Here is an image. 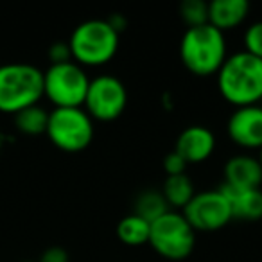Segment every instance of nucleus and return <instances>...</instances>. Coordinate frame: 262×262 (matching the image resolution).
Segmentation results:
<instances>
[{"label": "nucleus", "mask_w": 262, "mask_h": 262, "mask_svg": "<svg viewBox=\"0 0 262 262\" xmlns=\"http://www.w3.org/2000/svg\"><path fill=\"white\" fill-rule=\"evenodd\" d=\"M226 51L225 33L210 24L190 27L180 40V58L190 74L200 77L215 76L225 63Z\"/></svg>", "instance_id": "2"}, {"label": "nucleus", "mask_w": 262, "mask_h": 262, "mask_svg": "<svg viewBox=\"0 0 262 262\" xmlns=\"http://www.w3.org/2000/svg\"><path fill=\"white\" fill-rule=\"evenodd\" d=\"M258 162H260V165H262V147H260V149H258Z\"/></svg>", "instance_id": "25"}, {"label": "nucleus", "mask_w": 262, "mask_h": 262, "mask_svg": "<svg viewBox=\"0 0 262 262\" xmlns=\"http://www.w3.org/2000/svg\"><path fill=\"white\" fill-rule=\"evenodd\" d=\"M108 20V24L110 26L113 27V29L117 31V33H122L124 29H126V26H127V20L124 18V15H119V13H117V15H112L110 16V18H106Z\"/></svg>", "instance_id": "24"}, {"label": "nucleus", "mask_w": 262, "mask_h": 262, "mask_svg": "<svg viewBox=\"0 0 262 262\" xmlns=\"http://www.w3.org/2000/svg\"><path fill=\"white\" fill-rule=\"evenodd\" d=\"M180 16L187 29L208 24V2L205 0H185L180 4Z\"/></svg>", "instance_id": "19"}, {"label": "nucleus", "mask_w": 262, "mask_h": 262, "mask_svg": "<svg viewBox=\"0 0 262 262\" xmlns=\"http://www.w3.org/2000/svg\"><path fill=\"white\" fill-rule=\"evenodd\" d=\"M226 133L235 146L253 151L262 147V106H241L232 112L226 122Z\"/></svg>", "instance_id": "10"}, {"label": "nucleus", "mask_w": 262, "mask_h": 262, "mask_svg": "<svg viewBox=\"0 0 262 262\" xmlns=\"http://www.w3.org/2000/svg\"><path fill=\"white\" fill-rule=\"evenodd\" d=\"M126 106L127 90L119 77L101 74L90 79L83 108L92 117V120L113 122L122 115Z\"/></svg>", "instance_id": "8"}, {"label": "nucleus", "mask_w": 262, "mask_h": 262, "mask_svg": "<svg viewBox=\"0 0 262 262\" xmlns=\"http://www.w3.org/2000/svg\"><path fill=\"white\" fill-rule=\"evenodd\" d=\"M187 167H189V164H187L185 160H183L182 157H180L178 153H176L174 149L171 151V153L165 155L164 158V171L167 176H176V174H185Z\"/></svg>", "instance_id": "21"}, {"label": "nucleus", "mask_w": 262, "mask_h": 262, "mask_svg": "<svg viewBox=\"0 0 262 262\" xmlns=\"http://www.w3.org/2000/svg\"><path fill=\"white\" fill-rule=\"evenodd\" d=\"M90 77L76 61L51 65L43 72V97L54 108H83Z\"/></svg>", "instance_id": "6"}, {"label": "nucleus", "mask_w": 262, "mask_h": 262, "mask_svg": "<svg viewBox=\"0 0 262 262\" xmlns=\"http://www.w3.org/2000/svg\"><path fill=\"white\" fill-rule=\"evenodd\" d=\"M215 149V137L207 126L194 124L182 131L176 139L174 151L187 164H201L212 157Z\"/></svg>", "instance_id": "11"}, {"label": "nucleus", "mask_w": 262, "mask_h": 262, "mask_svg": "<svg viewBox=\"0 0 262 262\" xmlns=\"http://www.w3.org/2000/svg\"><path fill=\"white\" fill-rule=\"evenodd\" d=\"M194 232H215L232 221V208L221 189L196 192L182 210Z\"/></svg>", "instance_id": "9"}, {"label": "nucleus", "mask_w": 262, "mask_h": 262, "mask_svg": "<svg viewBox=\"0 0 262 262\" xmlns=\"http://www.w3.org/2000/svg\"><path fill=\"white\" fill-rule=\"evenodd\" d=\"M49 59H51V65L74 61L72 52H70V47H69V41H54V43L49 47Z\"/></svg>", "instance_id": "22"}, {"label": "nucleus", "mask_w": 262, "mask_h": 262, "mask_svg": "<svg viewBox=\"0 0 262 262\" xmlns=\"http://www.w3.org/2000/svg\"><path fill=\"white\" fill-rule=\"evenodd\" d=\"M149 244L162 258L183 260L194 251L196 232L182 212L169 210L151 223Z\"/></svg>", "instance_id": "7"}, {"label": "nucleus", "mask_w": 262, "mask_h": 262, "mask_svg": "<svg viewBox=\"0 0 262 262\" xmlns=\"http://www.w3.org/2000/svg\"><path fill=\"white\" fill-rule=\"evenodd\" d=\"M250 4L246 0H212L208 2V24L221 33L235 29L246 20Z\"/></svg>", "instance_id": "14"}, {"label": "nucleus", "mask_w": 262, "mask_h": 262, "mask_svg": "<svg viewBox=\"0 0 262 262\" xmlns=\"http://www.w3.org/2000/svg\"><path fill=\"white\" fill-rule=\"evenodd\" d=\"M217 76V88L226 102L235 108L260 104L262 59L244 51L228 54Z\"/></svg>", "instance_id": "1"}, {"label": "nucleus", "mask_w": 262, "mask_h": 262, "mask_svg": "<svg viewBox=\"0 0 262 262\" xmlns=\"http://www.w3.org/2000/svg\"><path fill=\"white\" fill-rule=\"evenodd\" d=\"M230 189H260L262 165L257 157L235 155L225 164V182Z\"/></svg>", "instance_id": "12"}, {"label": "nucleus", "mask_w": 262, "mask_h": 262, "mask_svg": "<svg viewBox=\"0 0 262 262\" xmlns=\"http://www.w3.org/2000/svg\"><path fill=\"white\" fill-rule=\"evenodd\" d=\"M160 192L164 194L165 201H167L171 210H176V208L183 210V208L187 207V203L194 198L196 189H194L192 180H190L185 172V174L167 176Z\"/></svg>", "instance_id": "15"}, {"label": "nucleus", "mask_w": 262, "mask_h": 262, "mask_svg": "<svg viewBox=\"0 0 262 262\" xmlns=\"http://www.w3.org/2000/svg\"><path fill=\"white\" fill-rule=\"evenodd\" d=\"M133 208H135L133 214L146 219L147 223H155L158 217H162L171 210L160 190H144V192H140L137 196Z\"/></svg>", "instance_id": "18"}, {"label": "nucleus", "mask_w": 262, "mask_h": 262, "mask_svg": "<svg viewBox=\"0 0 262 262\" xmlns=\"http://www.w3.org/2000/svg\"><path fill=\"white\" fill-rule=\"evenodd\" d=\"M45 135L58 149L65 153H79L94 140V120L84 108H54L49 112Z\"/></svg>", "instance_id": "5"}, {"label": "nucleus", "mask_w": 262, "mask_h": 262, "mask_svg": "<svg viewBox=\"0 0 262 262\" xmlns=\"http://www.w3.org/2000/svg\"><path fill=\"white\" fill-rule=\"evenodd\" d=\"M69 253L65 248L61 246H51L41 253L40 260L38 262H69Z\"/></svg>", "instance_id": "23"}, {"label": "nucleus", "mask_w": 262, "mask_h": 262, "mask_svg": "<svg viewBox=\"0 0 262 262\" xmlns=\"http://www.w3.org/2000/svg\"><path fill=\"white\" fill-rule=\"evenodd\" d=\"M232 208V217L237 221H258L262 219V190L260 189H230L219 187Z\"/></svg>", "instance_id": "13"}, {"label": "nucleus", "mask_w": 262, "mask_h": 262, "mask_svg": "<svg viewBox=\"0 0 262 262\" xmlns=\"http://www.w3.org/2000/svg\"><path fill=\"white\" fill-rule=\"evenodd\" d=\"M120 34L106 18H94L79 24L69 38L72 59L81 67H102L115 58Z\"/></svg>", "instance_id": "4"}, {"label": "nucleus", "mask_w": 262, "mask_h": 262, "mask_svg": "<svg viewBox=\"0 0 262 262\" xmlns=\"http://www.w3.org/2000/svg\"><path fill=\"white\" fill-rule=\"evenodd\" d=\"M243 45H244L243 49L244 52L262 59V20L248 26V29L244 31V36H243Z\"/></svg>", "instance_id": "20"}, {"label": "nucleus", "mask_w": 262, "mask_h": 262, "mask_svg": "<svg viewBox=\"0 0 262 262\" xmlns=\"http://www.w3.org/2000/svg\"><path fill=\"white\" fill-rule=\"evenodd\" d=\"M24 262H34V260H24Z\"/></svg>", "instance_id": "26"}, {"label": "nucleus", "mask_w": 262, "mask_h": 262, "mask_svg": "<svg viewBox=\"0 0 262 262\" xmlns=\"http://www.w3.org/2000/svg\"><path fill=\"white\" fill-rule=\"evenodd\" d=\"M43 97V72L29 63L0 65V112L16 115Z\"/></svg>", "instance_id": "3"}, {"label": "nucleus", "mask_w": 262, "mask_h": 262, "mask_svg": "<svg viewBox=\"0 0 262 262\" xmlns=\"http://www.w3.org/2000/svg\"><path fill=\"white\" fill-rule=\"evenodd\" d=\"M151 223L139 217L137 214H129L122 217L117 225V237L126 246H144L149 243Z\"/></svg>", "instance_id": "16"}, {"label": "nucleus", "mask_w": 262, "mask_h": 262, "mask_svg": "<svg viewBox=\"0 0 262 262\" xmlns=\"http://www.w3.org/2000/svg\"><path fill=\"white\" fill-rule=\"evenodd\" d=\"M15 117V126L20 133L29 137H38L45 135L47 131V122H49V112L40 104L29 106V108L18 112Z\"/></svg>", "instance_id": "17"}]
</instances>
